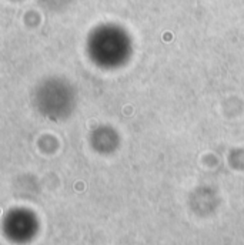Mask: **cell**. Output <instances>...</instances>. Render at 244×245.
<instances>
[{"mask_svg":"<svg viewBox=\"0 0 244 245\" xmlns=\"http://www.w3.org/2000/svg\"><path fill=\"white\" fill-rule=\"evenodd\" d=\"M31 104L42 117L50 121H63L76 107V93L66 78L50 76L42 78L31 91Z\"/></svg>","mask_w":244,"mask_h":245,"instance_id":"obj_1","label":"cell"}]
</instances>
